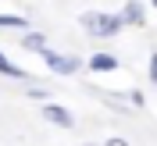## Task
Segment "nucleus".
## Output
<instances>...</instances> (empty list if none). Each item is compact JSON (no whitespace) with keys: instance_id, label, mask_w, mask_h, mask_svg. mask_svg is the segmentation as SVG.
Masks as SVG:
<instances>
[{"instance_id":"obj_4","label":"nucleus","mask_w":157,"mask_h":146,"mask_svg":"<svg viewBox=\"0 0 157 146\" xmlns=\"http://www.w3.org/2000/svg\"><path fill=\"white\" fill-rule=\"evenodd\" d=\"M89 71H97V75H111V71L121 68V61L114 57V54H107V50H97V54H89Z\"/></svg>"},{"instance_id":"obj_9","label":"nucleus","mask_w":157,"mask_h":146,"mask_svg":"<svg viewBox=\"0 0 157 146\" xmlns=\"http://www.w3.org/2000/svg\"><path fill=\"white\" fill-rule=\"evenodd\" d=\"M25 96H29V100H43V103H47V100H50V89H47V86H36V82H25Z\"/></svg>"},{"instance_id":"obj_10","label":"nucleus","mask_w":157,"mask_h":146,"mask_svg":"<svg viewBox=\"0 0 157 146\" xmlns=\"http://www.w3.org/2000/svg\"><path fill=\"white\" fill-rule=\"evenodd\" d=\"M125 100H128V107H132V110H143V107H147V96H143V89H128V93H125Z\"/></svg>"},{"instance_id":"obj_5","label":"nucleus","mask_w":157,"mask_h":146,"mask_svg":"<svg viewBox=\"0 0 157 146\" xmlns=\"http://www.w3.org/2000/svg\"><path fill=\"white\" fill-rule=\"evenodd\" d=\"M121 18H125V25H132V29H143V25H147V4H143V0H125Z\"/></svg>"},{"instance_id":"obj_12","label":"nucleus","mask_w":157,"mask_h":146,"mask_svg":"<svg viewBox=\"0 0 157 146\" xmlns=\"http://www.w3.org/2000/svg\"><path fill=\"white\" fill-rule=\"evenodd\" d=\"M104 146H128V139H121V136H111V139H104Z\"/></svg>"},{"instance_id":"obj_3","label":"nucleus","mask_w":157,"mask_h":146,"mask_svg":"<svg viewBox=\"0 0 157 146\" xmlns=\"http://www.w3.org/2000/svg\"><path fill=\"white\" fill-rule=\"evenodd\" d=\"M39 114H43V121L54 128H61V132H71L75 128V114H71L64 103H54V100H47L43 107H39Z\"/></svg>"},{"instance_id":"obj_2","label":"nucleus","mask_w":157,"mask_h":146,"mask_svg":"<svg viewBox=\"0 0 157 146\" xmlns=\"http://www.w3.org/2000/svg\"><path fill=\"white\" fill-rule=\"evenodd\" d=\"M39 57L47 61V68L54 71V75H64V78H68V75H78V68H82V61H78L75 54H57V50H50V47L39 50Z\"/></svg>"},{"instance_id":"obj_11","label":"nucleus","mask_w":157,"mask_h":146,"mask_svg":"<svg viewBox=\"0 0 157 146\" xmlns=\"http://www.w3.org/2000/svg\"><path fill=\"white\" fill-rule=\"evenodd\" d=\"M147 78H150V86H157V50L150 54V64H147Z\"/></svg>"},{"instance_id":"obj_6","label":"nucleus","mask_w":157,"mask_h":146,"mask_svg":"<svg viewBox=\"0 0 157 146\" xmlns=\"http://www.w3.org/2000/svg\"><path fill=\"white\" fill-rule=\"evenodd\" d=\"M0 75H7V78H14V82H32V75L25 68H18L14 61L7 57V54H0Z\"/></svg>"},{"instance_id":"obj_14","label":"nucleus","mask_w":157,"mask_h":146,"mask_svg":"<svg viewBox=\"0 0 157 146\" xmlns=\"http://www.w3.org/2000/svg\"><path fill=\"white\" fill-rule=\"evenodd\" d=\"M150 7H154V11H157V0H150Z\"/></svg>"},{"instance_id":"obj_1","label":"nucleus","mask_w":157,"mask_h":146,"mask_svg":"<svg viewBox=\"0 0 157 146\" xmlns=\"http://www.w3.org/2000/svg\"><path fill=\"white\" fill-rule=\"evenodd\" d=\"M78 25L93 39H114L125 29V18H121V11L118 14H111V11H86V14H78Z\"/></svg>"},{"instance_id":"obj_7","label":"nucleus","mask_w":157,"mask_h":146,"mask_svg":"<svg viewBox=\"0 0 157 146\" xmlns=\"http://www.w3.org/2000/svg\"><path fill=\"white\" fill-rule=\"evenodd\" d=\"M21 50H32V54H39V50H47V36H43V32H25V36H21Z\"/></svg>"},{"instance_id":"obj_13","label":"nucleus","mask_w":157,"mask_h":146,"mask_svg":"<svg viewBox=\"0 0 157 146\" xmlns=\"http://www.w3.org/2000/svg\"><path fill=\"white\" fill-rule=\"evenodd\" d=\"M82 146H104V143H82Z\"/></svg>"},{"instance_id":"obj_8","label":"nucleus","mask_w":157,"mask_h":146,"mask_svg":"<svg viewBox=\"0 0 157 146\" xmlns=\"http://www.w3.org/2000/svg\"><path fill=\"white\" fill-rule=\"evenodd\" d=\"M0 29H14V32H29V18H21V14H0Z\"/></svg>"}]
</instances>
